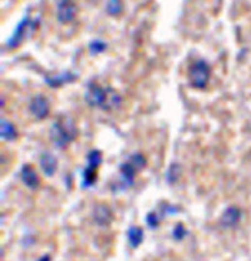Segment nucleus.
Returning <instances> with one entry per match:
<instances>
[{"instance_id":"22","label":"nucleus","mask_w":251,"mask_h":261,"mask_svg":"<svg viewBox=\"0 0 251 261\" xmlns=\"http://www.w3.org/2000/svg\"><path fill=\"white\" fill-rule=\"evenodd\" d=\"M186 235H187V229L185 228L184 224L178 222L175 228H173V231H172V237H173L176 241H182V240L186 237Z\"/></svg>"},{"instance_id":"12","label":"nucleus","mask_w":251,"mask_h":261,"mask_svg":"<svg viewBox=\"0 0 251 261\" xmlns=\"http://www.w3.org/2000/svg\"><path fill=\"white\" fill-rule=\"evenodd\" d=\"M122 95L117 92L116 89L107 87V97H106V103H104L103 111L112 112L116 111L122 106Z\"/></svg>"},{"instance_id":"14","label":"nucleus","mask_w":251,"mask_h":261,"mask_svg":"<svg viewBox=\"0 0 251 261\" xmlns=\"http://www.w3.org/2000/svg\"><path fill=\"white\" fill-rule=\"evenodd\" d=\"M143 229L140 228V226H131L127 231V239H128V244L132 249H137L143 241Z\"/></svg>"},{"instance_id":"16","label":"nucleus","mask_w":251,"mask_h":261,"mask_svg":"<svg viewBox=\"0 0 251 261\" xmlns=\"http://www.w3.org/2000/svg\"><path fill=\"white\" fill-rule=\"evenodd\" d=\"M97 180V169H92V167L87 166L86 169H83L82 175V187L87 188L91 187Z\"/></svg>"},{"instance_id":"10","label":"nucleus","mask_w":251,"mask_h":261,"mask_svg":"<svg viewBox=\"0 0 251 261\" xmlns=\"http://www.w3.org/2000/svg\"><path fill=\"white\" fill-rule=\"evenodd\" d=\"M28 29H33V25L31 24V22H29L28 19H24V20L18 25V28L16 29L14 34H13V37L10 38L9 42H8V46H9V48H16L19 44L22 43L23 39L27 37Z\"/></svg>"},{"instance_id":"23","label":"nucleus","mask_w":251,"mask_h":261,"mask_svg":"<svg viewBox=\"0 0 251 261\" xmlns=\"http://www.w3.org/2000/svg\"><path fill=\"white\" fill-rule=\"evenodd\" d=\"M146 222H147L148 228L150 229L158 228L159 220L156 212H150V214H147V216H146Z\"/></svg>"},{"instance_id":"24","label":"nucleus","mask_w":251,"mask_h":261,"mask_svg":"<svg viewBox=\"0 0 251 261\" xmlns=\"http://www.w3.org/2000/svg\"><path fill=\"white\" fill-rule=\"evenodd\" d=\"M37 261H52V258H50L49 255H43V256H40Z\"/></svg>"},{"instance_id":"5","label":"nucleus","mask_w":251,"mask_h":261,"mask_svg":"<svg viewBox=\"0 0 251 261\" xmlns=\"http://www.w3.org/2000/svg\"><path fill=\"white\" fill-rule=\"evenodd\" d=\"M93 221L98 226H108L113 220V214L110 211V209L104 203H97L93 207L92 211Z\"/></svg>"},{"instance_id":"1","label":"nucleus","mask_w":251,"mask_h":261,"mask_svg":"<svg viewBox=\"0 0 251 261\" xmlns=\"http://www.w3.org/2000/svg\"><path fill=\"white\" fill-rule=\"evenodd\" d=\"M50 141L55 147L64 148L76 139L77 127L73 121L67 116L59 117L50 127Z\"/></svg>"},{"instance_id":"7","label":"nucleus","mask_w":251,"mask_h":261,"mask_svg":"<svg viewBox=\"0 0 251 261\" xmlns=\"http://www.w3.org/2000/svg\"><path fill=\"white\" fill-rule=\"evenodd\" d=\"M39 166L42 172L47 177H52L57 171L58 167V161L55 158V156L50 152H43L39 157Z\"/></svg>"},{"instance_id":"9","label":"nucleus","mask_w":251,"mask_h":261,"mask_svg":"<svg viewBox=\"0 0 251 261\" xmlns=\"http://www.w3.org/2000/svg\"><path fill=\"white\" fill-rule=\"evenodd\" d=\"M20 178H22L23 184L31 190H35L39 187L40 180L38 173L35 172V169L31 166V165H24L20 171Z\"/></svg>"},{"instance_id":"3","label":"nucleus","mask_w":251,"mask_h":261,"mask_svg":"<svg viewBox=\"0 0 251 261\" xmlns=\"http://www.w3.org/2000/svg\"><path fill=\"white\" fill-rule=\"evenodd\" d=\"M106 97H107V87L103 88L99 84L89 83L88 87H87L86 94H84V101L91 107H97L103 109L104 103H106Z\"/></svg>"},{"instance_id":"17","label":"nucleus","mask_w":251,"mask_h":261,"mask_svg":"<svg viewBox=\"0 0 251 261\" xmlns=\"http://www.w3.org/2000/svg\"><path fill=\"white\" fill-rule=\"evenodd\" d=\"M181 173H182V169L178 163H172L171 166L169 167V169L166 171V180L170 184H176V182L180 180Z\"/></svg>"},{"instance_id":"21","label":"nucleus","mask_w":251,"mask_h":261,"mask_svg":"<svg viewBox=\"0 0 251 261\" xmlns=\"http://www.w3.org/2000/svg\"><path fill=\"white\" fill-rule=\"evenodd\" d=\"M123 4L121 0H108L107 1V13L110 15H120L122 13Z\"/></svg>"},{"instance_id":"8","label":"nucleus","mask_w":251,"mask_h":261,"mask_svg":"<svg viewBox=\"0 0 251 261\" xmlns=\"http://www.w3.org/2000/svg\"><path fill=\"white\" fill-rule=\"evenodd\" d=\"M76 14V8L71 0H62L58 4V10H57V18L62 24H68L71 23Z\"/></svg>"},{"instance_id":"4","label":"nucleus","mask_w":251,"mask_h":261,"mask_svg":"<svg viewBox=\"0 0 251 261\" xmlns=\"http://www.w3.org/2000/svg\"><path fill=\"white\" fill-rule=\"evenodd\" d=\"M50 111L49 101L46 95L37 94L34 95L33 98L29 102V112L31 116L38 121H43L44 118L48 117Z\"/></svg>"},{"instance_id":"2","label":"nucleus","mask_w":251,"mask_h":261,"mask_svg":"<svg viewBox=\"0 0 251 261\" xmlns=\"http://www.w3.org/2000/svg\"><path fill=\"white\" fill-rule=\"evenodd\" d=\"M187 76H188L190 84L193 88L204 89L207 86L210 77H211V68L207 61L199 59V61H193L188 67Z\"/></svg>"},{"instance_id":"20","label":"nucleus","mask_w":251,"mask_h":261,"mask_svg":"<svg viewBox=\"0 0 251 261\" xmlns=\"http://www.w3.org/2000/svg\"><path fill=\"white\" fill-rule=\"evenodd\" d=\"M89 53L92 54V56H98L101 53H103L107 48V44L104 43L103 40L101 39H95L92 40L91 43H89Z\"/></svg>"},{"instance_id":"13","label":"nucleus","mask_w":251,"mask_h":261,"mask_svg":"<svg viewBox=\"0 0 251 261\" xmlns=\"http://www.w3.org/2000/svg\"><path fill=\"white\" fill-rule=\"evenodd\" d=\"M0 136L4 141L12 142L18 137V132H16V126L8 120L3 118L0 122Z\"/></svg>"},{"instance_id":"6","label":"nucleus","mask_w":251,"mask_h":261,"mask_svg":"<svg viewBox=\"0 0 251 261\" xmlns=\"http://www.w3.org/2000/svg\"><path fill=\"white\" fill-rule=\"evenodd\" d=\"M137 169H136L128 160L122 163L120 167V184L122 188L131 187L133 182H135V177L137 175Z\"/></svg>"},{"instance_id":"18","label":"nucleus","mask_w":251,"mask_h":261,"mask_svg":"<svg viewBox=\"0 0 251 261\" xmlns=\"http://www.w3.org/2000/svg\"><path fill=\"white\" fill-rule=\"evenodd\" d=\"M102 163V152L98 150H92L89 151L87 154V165L88 167L98 169L99 165Z\"/></svg>"},{"instance_id":"19","label":"nucleus","mask_w":251,"mask_h":261,"mask_svg":"<svg viewBox=\"0 0 251 261\" xmlns=\"http://www.w3.org/2000/svg\"><path fill=\"white\" fill-rule=\"evenodd\" d=\"M128 161L136 167V169H137L138 172H140L141 169H143L144 167H146V165H147L146 157H144L142 154H140V152L132 154V156L128 158Z\"/></svg>"},{"instance_id":"15","label":"nucleus","mask_w":251,"mask_h":261,"mask_svg":"<svg viewBox=\"0 0 251 261\" xmlns=\"http://www.w3.org/2000/svg\"><path fill=\"white\" fill-rule=\"evenodd\" d=\"M76 79V76L71 72H64L62 73L61 76H55V77H46V82L49 84L50 87H61L65 83H69V82H73Z\"/></svg>"},{"instance_id":"11","label":"nucleus","mask_w":251,"mask_h":261,"mask_svg":"<svg viewBox=\"0 0 251 261\" xmlns=\"http://www.w3.org/2000/svg\"><path fill=\"white\" fill-rule=\"evenodd\" d=\"M241 218V211L235 206L227 207L220 217V224L222 228H234Z\"/></svg>"}]
</instances>
